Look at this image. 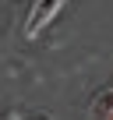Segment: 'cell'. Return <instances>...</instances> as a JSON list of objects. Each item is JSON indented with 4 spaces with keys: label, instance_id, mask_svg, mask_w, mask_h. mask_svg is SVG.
<instances>
[{
    "label": "cell",
    "instance_id": "obj_1",
    "mask_svg": "<svg viewBox=\"0 0 113 120\" xmlns=\"http://www.w3.org/2000/svg\"><path fill=\"white\" fill-rule=\"evenodd\" d=\"M60 7H64V0H35L32 11H28V21H25V35L35 39V35L56 18V11H60Z\"/></svg>",
    "mask_w": 113,
    "mask_h": 120
},
{
    "label": "cell",
    "instance_id": "obj_2",
    "mask_svg": "<svg viewBox=\"0 0 113 120\" xmlns=\"http://www.w3.org/2000/svg\"><path fill=\"white\" fill-rule=\"evenodd\" d=\"M113 116V92H102L92 106V120H109Z\"/></svg>",
    "mask_w": 113,
    "mask_h": 120
},
{
    "label": "cell",
    "instance_id": "obj_3",
    "mask_svg": "<svg viewBox=\"0 0 113 120\" xmlns=\"http://www.w3.org/2000/svg\"><path fill=\"white\" fill-rule=\"evenodd\" d=\"M25 120H53V116H46V113H35V116H25Z\"/></svg>",
    "mask_w": 113,
    "mask_h": 120
},
{
    "label": "cell",
    "instance_id": "obj_4",
    "mask_svg": "<svg viewBox=\"0 0 113 120\" xmlns=\"http://www.w3.org/2000/svg\"><path fill=\"white\" fill-rule=\"evenodd\" d=\"M109 120H113V116H109Z\"/></svg>",
    "mask_w": 113,
    "mask_h": 120
}]
</instances>
